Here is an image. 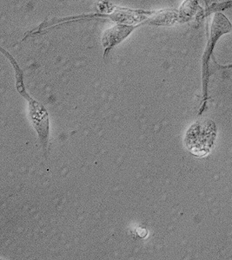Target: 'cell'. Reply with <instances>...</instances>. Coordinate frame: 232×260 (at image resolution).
I'll list each match as a JSON object with an SVG mask.
<instances>
[{
  "instance_id": "6da1fadb",
  "label": "cell",
  "mask_w": 232,
  "mask_h": 260,
  "mask_svg": "<svg viewBox=\"0 0 232 260\" xmlns=\"http://www.w3.org/2000/svg\"><path fill=\"white\" fill-rule=\"evenodd\" d=\"M216 137V126L210 120L196 122L188 130L185 144L191 154L204 156L212 149Z\"/></svg>"
},
{
  "instance_id": "7a4b0ae2",
  "label": "cell",
  "mask_w": 232,
  "mask_h": 260,
  "mask_svg": "<svg viewBox=\"0 0 232 260\" xmlns=\"http://www.w3.org/2000/svg\"><path fill=\"white\" fill-rule=\"evenodd\" d=\"M232 30V24L226 16L223 13L217 12L215 13L212 18L211 30H210V37L206 45V50L204 53V63H207L210 56L212 55L215 46L217 44L218 40L225 35L227 33L230 32Z\"/></svg>"
}]
</instances>
